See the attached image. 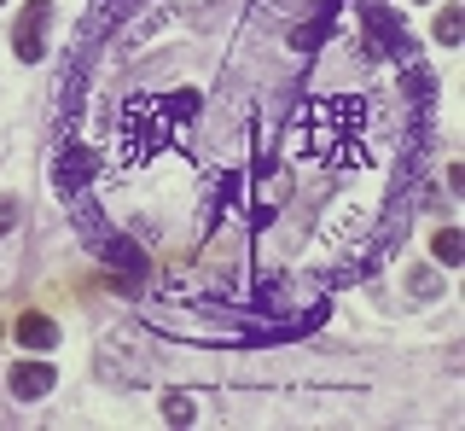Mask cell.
<instances>
[{"label":"cell","instance_id":"6da1fadb","mask_svg":"<svg viewBox=\"0 0 465 431\" xmlns=\"http://www.w3.org/2000/svg\"><path fill=\"white\" fill-rule=\"evenodd\" d=\"M94 367L105 385H145V367H152V333L145 326H111L105 344L94 350Z\"/></svg>","mask_w":465,"mask_h":431},{"label":"cell","instance_id":"7a4b0ae2","mask_svg":"<svg viewBox=\"0 0 465 431\" xmlns=\"http://www.w3.org/2000/svg\"><path fill=\"white\" fill-rule=\"evenodd\" d=\"M47 18H53V0H24L18 30H12V47H18L24 65H41V59H47Z\"/></svg>","mask_w":465,"mask_h":431},{"label":"cell","instance_id":"3957f363","mask_svg":"<svg viewBox=\"0 0 465 431\" xmlns=\"http://www.w3.org/2000/svg\"><path fill=\"white\" fill-rule=\"evenodd\" d=\"M367 47L384 59V53H407V41H401V24L390 18V6L384 0H367Z\"/></svg>","mask_w":465,"mask_h":431},{"label":"cell","instance_id":"277c9868","mask_svg":"<svg viewBox=\"0 0 465 431\" xmlns=\"http://www.w3.org/2000/svg\"><path fill=\"white\" fill-rule=\"evenodd\" d=\"M53 379H58L53 362H18V367L6 373V385H12V396H18V402H41V396L53 391Z\"/></svg>","mask_w":465,"mask_h":431},{"label":"cell","instance_id":"5b68a950","mask_svg":"<svg viewBox=\"0 0 465 431\" xmlns=\"http://www.w3.org/2000/svg\"><path fill=\"white\" fill-rule=\"evenodd\" d=\"M18 344H29V350H53V344H58L53 315H24V321H18Z\"/></svg>","mask_w":465,"mask_h":431},{"label":"cell","instance_id":"8992f818","mask_svg":"<svg viewBox=\"0 0 465 431\" xmlns=\"http://www.w3.org/2000/svg\"><path fill=\"white\" fill-rule=\"evenodd\" d=\"M430 251H436V263H442V268H460L465 263V234H460V227H436Z\"/></svg>","mask_w":465,"mask_h":431},{"label":"cell","instance_id":"52a82bcc","mask_svg":"<svg viewBox=\"0 0 465 431\" xmlns=\"http://www.w3.org/2000/svg\"><path fill=\"white\" fill-rule=\"evenodd\" d=\"M163 420H169V426H193V420H198L193 391H163Z\"/></svg>","mask_w":465,"mask_h":431},{"label":"cell","instance_id":"ba28073f","mask_svg":"<svg viewBox=\"0 0 465 431\" xmlns=\"http://www.w3.org/2000/svg\"><path fill=\"white\" fill-rule=\"evenodd\" d=\"M460 35H465V12L460 6H442V12H436V41H442V47H454Z\"/></svg>","mask_w":465,"mask_h":431},{"label":"cell","instance_id":"9c48e42d","mask_svg":"<svg viewBox=\"0 0 465 431\" xmlns=\"http://www.w3.org/2000/svg\"><path fill=\"white\" fill-rule=\"evenodd\" d=\"M407 292H413V297H436V292H442L436 268H413V275H407Z\"/></svg>","mask_w":465,"mask_h":431},{"label":"cell","instance_id":"30bf717a","mask_svg":"<svg viewBox=\"0 0 465 431\" xmlns=\"http://www.w3.org/2000/svg\"><path fill=\"white\" fill-rule=\"evenodd\" d=\"M18 216H24V205H18L12 193H0V239H6L12 227H18Z\"/></svg>","mask_w":465,"mask_h":431},{"label":"cell","instance_id":"8fae6325","mask_svg":"<svg viewBox=\"0 0 465 431\" xmlns=\"http://www.w3.org/2000/svg\"><path fill=\"white\" fill-rule=\"evenodd\" d=\"M419 6H425V0H419Z\"/></svg>","mask_w":465,"mask_h":431},{"label":"cell","instance_id":"7c38bea8","mask_svg":"<svg viewBox=\"0 0 465 431\" xmlns=\"http://www.w3.org/2000/svg\"><path fill=\"white\" fill-rule=\"evenodd\" d=\"M0 6H6V0H0Z\"/></svg>","mask_w":465,"mask_h":431}]
</instances>
